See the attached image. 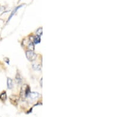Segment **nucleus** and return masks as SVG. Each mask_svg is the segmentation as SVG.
Instances as JSON below:
<instances>
[{
    "label": "nucleus",
    "mask_w": 133,
    "mask_h": 117,
    "mask_svg": "<svg viewBox=\"0 0 133 117\" xmlns=\"http://www.w3.org/2000/svg\"><path fill=\"white\" fill-rule=\"evenodd\" d=\"M16 81L18 84H20L22 82V79L18 73H17L16 76Z\"/></svg>",
    "instance_id": "10"
},
{
    "label": "nucleus",
    "mask_w": 133,
    "mask_h": 117,
    "mask_svg": "<svg viewBox=\"0 0 133 117\" xmlns=\"http://www.w3.org/2000/svg\"><path fill=\"white\" fill-rule=\"evenodd\" d=\"M18 100V98L16 95H12L10 96V100L12 102V104H17Z\"/></svg>",
    "instance_id": "6"
},
{
    "label": "nucleus",
    "mask_w": 133,
    "mask_h": 117,
    "mask_svg": "<svg viewBox=\"0 0 133 117\" xmlns=\"http://www.w3.org/2000/svg\"><path fill=\"white\" fill-rule=\"evenodd\" d=\"M4 59H5V61H6V62L7 63V64H10V61H9V59L8 58H4Z\"/></svg>",
    "instance_id": "13"
},
{
    "label": "nucleus",
    "mask_w": 133,
    "mask_h": 117,
    "mask_svg": "<svg viewBox=\"0 0 133 117\" xmlns=\"http://www.w3.org/2000/svg\"><path fill=\"white\" fill-rule=\"evenodd\" d=\"M22 5H21V6H18V7H16V8H15L14 9V10H13V11H12V13H11V15H10V17H9V18H8V21H10V20H11V18H12V16H14V15L15 14H16V12H17V10H18V9L19 8H21V7H22Z\"/></svg>",
    "instance_id": "8"
},
{
    "label": "nucleus",
    "mask_w": 133,
    "mask_h": 117,
    "mask_svg": "<svg viewBox=\"0 0 133 117\" xmlns=\"http://www.w3.org/2000/svg\"><path fill=\"white\" fill-rule=\"evenodd\" d=\"M28 47H29V49H30V50H34V43H33V42L30 41V43H29V45H28Z\"/></svg>",
    "instance_id": "12"
},
{
    "label": "nucleus",
    "mask_w": 133,
    "mask_h": 117,
    "mask_svg": "<svg viewBox=\"0 0 133 117\" xmlns=\"http://www.w3.org/2000/svg\"><path fill=\"white\" fill-rule=\"evenodd\" d=\"M30 97L31 98V99H35L37 98L39 96V94L37 92H30Z\"/></svg>",
    "instance_id": "7"
},
{
    "label": "nucleus",
    "mask_w": 133,
    "mask_h": 117,
    "mask_svg": "<svg viewBox=\"0 0 133 117\" xmlns=\"http://www.w3.org/2000/svg\"><path fill=\"white\" fill-rule=\"evenodd\" d=\"M7 98V94H6V91H3L1 94H0V99L2 100L3 102H4L6 101V99Z\"/></svg>",
    "instance_id": "3"
},
{
    "label": "nucleus",
    "mask_w": 133,
    "mask_h": 117,
    "mask_svg": "<svg viewBox=\"0 0 133 117\" xmlns=\"http://www.w3.org/2000/svg\"><path fill=\"white\" fill-rule=\"evenodd\" d=\"M42 79H41V81H40V86H41V87H42Z\"/></svg>",
    "instance_id": "14"
},
{
    "label": "nucleus",
    "mask_w": 133,
    "mask_h": 117,
    "mask_svg": "<svg viewBox=\"0 0 133 117\" xmlns=\"http://www.w3.org/2000/svg\"><path fill=\"white\" fill-rule=\"evenodd\" d=\"M43 33V29L42 27H40L39 29H38L36 31V34L39 36H41Z\"/></svg>",
    "instance_id": "11"
},
{
    "label": "nucleus",
    "mask_w": 133,
    "mask_h": 117,
    "mask_svg": "<svg viewBox=\"0 0 133 117\" xmlns=\"http://www.w3.org/2000/svg\"><path fill=\"white\" fill-rule=\"evenodd\" d=\"M32 67H33L35 70H40L41 68H42V66H41V65H40L39 64H35V63H33V64H32Z\"/></svg>",
    "instance_id": "9"
},
{
    "label": "nucleus",
    "mask_w": 133,
    "mask_h": 117,
    "mask_svg": "<svg viewBox=\"0 0 133 117\" xmlns=\"http://www.w3.org/2000/svg\"><path fill=\"white\" fill-rule=\"evenodd\" d=\"M26 57L27 59L30 62L34 61L37 58V54L33 50H28L25 52Z\"/></svg>",
    "instance_id": "2"
},
{
    "label": "nucleus",
    "mask_w": 133,
    "mask_h": 117,
    "mask_svg": "<svg viewBox=\"0 0 133 117\" xmlns=\"http://www.w3.org/2000/svg\"><path fill=\"white\" fill-rule=\"evenodd\" d=\"M30 94V88L29 86L24 85L22 86L20 91V96L22 99H24L29 96Z\"/></svg>",
    "instance_id": "1"
},
{
    "label": "nucleus",
    "mask_w": 133,
    "mask_h": 117,
    "mask_svg": "<svg viewBox=\"0 0 133 117\" xmlns=\"http://www.w3.org/2000/svg\"><path fill=\"white\" fill-rule=\"evenodd\" d=\"M41 41V39H40V36L39 35H36V36L33 37V40H32L31 42H33L35 44H39V43H40Z\"/></svg>",
    "instance_id": "5"
},
{
    "label": "nucleus",
    "mask_w": 133,
    "mask_h": 117,
    "mask_svg": "<svg viewBox=\"0 0 133 117\" xmlns=\"http://www.w3.org/2000/svg\"><path fill=\"white\" fill-rule=\"evenodd\" d=\"M7 88L9 89H11L13 88V83H12V80L10 77L7 78Z\"/></svg>",
    "instance_id": "4"
}]
</instances>
